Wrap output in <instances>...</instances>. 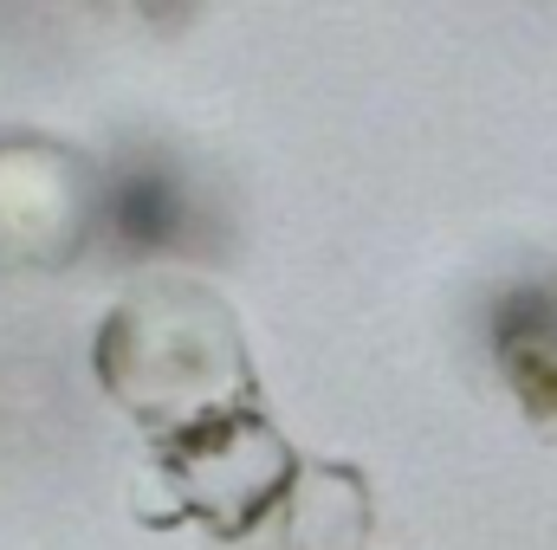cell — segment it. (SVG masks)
<instances>
[{"label": "cell", "instance_id": "277c9868", "mask_svg": "<svg viewBox=\"0 0 557 550\" xmlns=\"http://www.w3.org/2000/svg\"><path fill=\"white\" fill-rule=\"evenodd\" d=\"M486 337L506 396L532 421V434L557 447V273L506 285L486 317Z\"/></svg>", "mask_w": 557, "mask_h": 550}, {"label": "cell", "instance_id": "5b68a950", "mask_svg": "<svg viewBox=\"0 0 557 550\" xmlns=\"http://www.w3.org/2000/svg\"><path fill=\"white\" fill-rule=\"evenodd\" d=\"M278 550H370L376 499L370 479L344 460H298L278 499Z\"/></svg>", "mask_w": 557, "mask_h": 550}, {"label": "cell", "instance_id": "7a4b0ae2", "mask_svg": "<svg viewBox=\"0 0 557 550\" xmlns=\"http://www.w3.org/2000/svg\"><path fill=\"white\" fill-rule=\"evenodd\" d=\"M298 473L292 440L260 409L208 414L195 427L143 440V466L131 479V505L143 525H201L214 538H253L278 512Z\"/></svg>", "mask_w": 557, "mask_h": 550}, {"label": "cell", "instance_id": "6da1fadb", "mask_svg": "<svg viewBox=\"0 0 557 550\" xmlns=\"http://www.w3.org/2000/svg\"><path fill=\"white\" fill-rule=\"evenodd\" d=\"M91 370L143 440L260 402V370L234 304L182 273L143 278L111 304L91 337Z\"/></svg>", "mask_w": 557, "mask_h": 550}, {"label": "cell", "instance_id": "3957f363", "mask_svg": "<svg viewBox=\"0 0 557 550\" xmlns=\"http://www.w3.org/2000/svg\"><path fill=\"white\" fill-rule=\"evenodd\" d=\"M98 240V168L52 137H0V273L72 266Z\"/></svg>", "mask_w": 557, "mask_h": 550}]
</instances>
